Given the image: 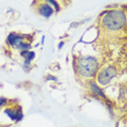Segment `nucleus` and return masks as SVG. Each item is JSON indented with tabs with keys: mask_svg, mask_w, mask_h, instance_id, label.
Wrapping results in <instances>:
<instances>
[{
	"mask_svg": "<svg viewBox=\"0 0 127 127\" xmlns=\"http://www.w3.org/2000/svg\"><path fill=\"white\" fill-rule=\"evenodd\" d=\"M101 25L108 32H120L126 28L127 15L124 10L112 9L107 10L104 15H102Z\"/></svg>",
	"mask_w": 127,
	"mask_h": 127,
	"instance_id": "f257e3e1",
	"label": "nucleus"
},
{
	"mask_svg": "<svg viewBox=\"0 0 127 127\" xmlns=\"http://www.w3.org/2000/svg\"><path fill=\"white\" fill-rule=\"evenodd\" d=\"M73 67H75V71L81 77L91 79L99 72L100 64L97 58L93 56H80L73 63Z\"/></svg>",
	"mask_w": 127,
	"mask_h": 127,
	"instance_id": "f03ea898",
	"label": "nucleus"
},
{
	"mask_svg": "<svg viewBox=\"0 0 127 127\" xmlns=\"http://www.w3.org/2000/svg\"><path fill=\"white\" fill-rule=\"evenodd\" d=\"M117 75V69H116L115 66L113 65H108L106 67L102 68L99 72L96 73V81L99 82L101 86H107L111 82L114 77Z\"/></svg>",
	"mask_w": 127,
	"mask_h": 127,
	"instance_id": "7ed1b4c3",
	"label": "nucleus"
},
{
	"mask_svg": "<svg viewBox=\"0 0 127 127\" xmlns=\"http://www.w3.org/2000/svg\"><path fill=\"white\" fill-rule=\"evenodd\" d=\"M87 87H88V89L90 90V92H91V93L93 94L95 97L102 99L103 101H105V102L108 101V99L106 97V95H105L104 91H103V89L101 88V87H99V84L95 82L94 80H92V79H89V80L87 81Z\"/></svg>",
	"mask_w": 127,
	"mask_h": 127,
	"instance_id": "20e7f679",
	"label": "nucleus"
},
{
	"mask_svg": "<svg viewBox=\"0 0 127 127\" xmlns=\"http://www.w3.org/2000/svg\"><path fill=\"white\" fill-rule=\"evenodd\" d=\"M36 10H37L38 14L42 15V17L45 18V19H49L55 12L54 8H53L51 4L47 3V2H39L37 4Z\"/></svg>",
	"mask_w": 127,
	"mask_h": 127,
	"instance_id": "39448f33",
	"label": "nucleus"
},
{
	"mask_svg": "<svg viewBox=\"0 0 127 127\" xmlns=\"http://www.w3.org/2000/svg\"><path fill=\"white\" fill-rule=\"evenodd\" d=\"M25 38V35H22V34H18V33H10L7 37V44L11 47H17L18 44L23 42Z\"/></svg>",
	"mask_w": 127,
	"mask_h": 127,
	"instance_id": "423d86ee",
	"label": "nucleus"
},
{
	"mask_svg": "<svg viewBox=\"0 0 127 127\" xmlns=\"http://www.w3.org/2000/svg\"><path fill=\"white\" fill-rule=\"evenodd\" d=\"M17 48L19 49V51H30L31 49V44L30 43H28V42H21V43L18 44V46H17Z\"/></svg>",
	"mask_w": 127,
	"mask_h": 127,
	"instance_id": "0eeeda50",
	"label": "nucleus"
},
{
	"mask_svg": "<svg viewBox=\"0 0 127 127\" xmlns=\"http://www.w3.org/2000/svg\"><path fill=\"white\" fill-rule=\"evenodd\" d=\"M45 1H46L48 4H51V6L54 7L55 8V11H56V12L60 11V7H59V4H58V2L56 1V0H45Z\"/></svg>",
	"mask_w": 127,
	"mask_h": 127,
	"instance_id": "6e6552de",
	"label": "nucleus"
},
{
	"mask_svg": "<svg viewBox=\"0 0 127 127\" xmlns=\"http://www.w3.org/2000/svg\"><path fill=\"white\" fill-rule=\"evenodd\" d=\"M7 102V99L6 97H0V107H2Z\"/></svg>",
	"mask_w": 127,
	"mask_h": 127,
	"instance_id": "1a4fd4ad",
	"label": "nucleus"
},
{
	"mask_svg": "<svg viewBox=\"0 0 127 127\" xmlns=\"http://www.w3.org/2000/svg\"><path fill=\"white\" fill-rule=\"evenodd\" d=\"M123 9L125 10V11H127V6H123Z\"/></svg>",
	"mask_w": 127,
	"mask_h": 127,
	"instance_id": "9d476101",
	"label": "nucleus"
},
{
	"mask_svg": "<svg viewBox=\"0 0 127 127\" xmlns=\"http://www.w3.org/2000/svg\"><path fill=\"white\" fill-rule=\"evenodd\" d=\"M116 127H118V124H116Z\"/></svg>",
	"mask_w": 127,
	"mask_h": 127,
	"instance_id": "9b49d317",
	"label": "nucleus"
}]
</instances>
